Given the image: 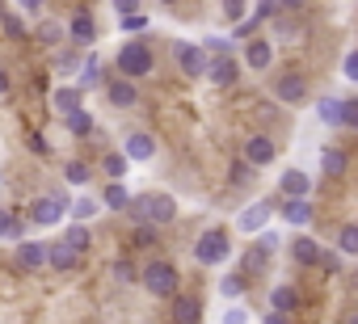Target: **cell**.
Listing matches in <instances>:
<instances>
[{
    "instance_id": "cell-1",
    "label": "cell",
    "mask_w": 358,
    "mask_h": 324,
    "mask_svg": "<svg viewBox=\"0 0 358 324\" xmlns=\"http://www.w3.org/2000/svg\"><path fill=\"white\" fill-rule=\"evenodd\" d=\"M127 215H131L135 223L160 228V223H169V219L177 215V202H173L169 194H143V198H131V202H127Z\"/></svg>"
},
{
    "instance_id": "cell-2",
    "label": "cell",
    "mask_w": 358,
    "mask_h": 324,
    "mask_svg": "<svg viewBox=\"0 0 358 324\" xmlns=\"http://www.w3.org/2000/svg\"><path fill=\"white\" fill-rule=\"evenodd\" d=\"M152 68H156V59H152V47L143 38H131V43L118 47V76L143 80V76H152Z\"/></svg>"
},
{
    "instance_id": "cell-3",
    "label": "cell",
    "mask_w": 358,
    "mask_h": 324,
    "mask_svg": "<svg viewBox=\"0 0 358 324\" xmlns=\"http://www.w3.org/2000/svg\"><path fill=\"white\" fill-rule=\"evenodd\" d=\"M139 282H143L156 299H173V295H177V282H182V274H177L169 261H152V265L139 274Z\"/></svg>"
},
{
    "instance_id": "cell-4",
    "label": "cell",
    "mask_w": 358,
    "mask_h": 324,
    "mask_svg": "<svg viewBox=\"0 0 358 324\" xmlns=\"http://www.w3.org/2000/svg\"><path fill=\"white\" fill-rule=\"evenodd\" d=\"M228 253H232V240H228V232H224V228L203 232V240L194 244V261H199V265H220Z\"/></svg>"
},
{
    "instance_id": "cell-5",
    "label": "cell",
    "mask_w": 358,
    "mask_h": 324,
    "mask_svg": "<svg viewBox=\"0 0 358 324\" xmlns=\"http://www.w3.org/2000/svg\"><path fill=\"white\" fill-rule=\"evenodd\" d=\"M64 215H68V198H59V194H47V198H38V202H34V211H30V219H34V223H43V228L59 223Z\"/></svg>"
},
{
    "instance_id": "cell-6",
    "label": "cell",
    "mask_w": 358,
    "mask_h": 324,
    "mask_svg": "<svg viewBox=\"0 0 358 324\" xmlns=\"http://www.w3.org/2000/svg\"><path fill=\"white\" fill-rule=\"evenodd\" d=\"M106 97H110V105H118V110H131V105H139V89H135V80H127V76H114V80H106Z\"/></svg>"
},
{
    "instance_id": "cell-7",
    "label": "cell",
    "mask_w": 358,
    "mask_h": 324,
    "mask_svg": "<svg viewBox=\"0 0 358 324\" xmlns=\"http://www.w3.org/2000/svg\"><path fill=\"white\" fill-rule=\"evenodd\" d=\"M173 55H177V68H182L186 76H203V68H207V55H203V47L177 43V47H173Z\"/></svg>"
},
{
    "instance_id": "cell-8",
    "label": "cell",
    "mask_w": 358,
    "mask_h": 324,
    "mask_svg": "<svg viewBox=\"0 0 358 324\" xmlns=\"http://www.w3.org/2000/svg\"><path fill=\"white\" fill-rule=\"evenodd\" d=\"M274 93H278V101H282V105H295V101H303V97H308V80H303L299 72H287V76H278Z\"/></svg>"
},
{
    "instance_id": "cell-9",
    "label": "cell",
    "mask_w": 358,
    "mask_h": 324,
    "mask_svg": "<svg viewBox=\"0 0 358 324\" xmlns=\"http://www.w3.org/2000/svg\"><path fill=\"white\" fill-rule=\"evenodd\" d=\"M47 265H55L59 274H72V270H80V253H76L72 244H64V240H55V244L47 249Z\"/></svg>"
},
{
    "instance_id": "cell-10",
    "label": "cell",
    "mask_w": 358,
    "mask_h": 324,
    "mask_svg": "<svg viewBox=\"0 0 358 324\" xmlns=\"http://www.w3.org/2000/svg\"><path fill=\"white\" fill-rule=\"evenodd\" d=\"M245 160H249L253 169L270 165V160H274V139H266V135H249V139H245Z\"/></svg>"
},
{
    "instance_id": "cell-11",
    "label": "cell",
    "mask_w": 358,
    "mask_h": 324,
    "mask_svg": "<svg viewBox=\"0 0 358 324\" xmlns=\"http://www.w3.org/2000/svg\"><path fill=\"white\" fill-rule=\"evenodd\" d=\"M203 320V303L190 295H173V324H199Z\"/></svg>"
},
{
    "instance_id": "cell-12",
    "label": "cell",
    "mask_w": 358,
    "mask_h": 324,
    "mask_svg": "<svg viewBox=\"0 0 358 324\" xmlns=\"http://www.w3.org/2000/svg\"><path fill=\"white\" fill-rule=\"evenodd\" d=\"M203 72H207L215 84H224V89H228V84H236V76H241V64H236L232 55H220V59H215V64H207Z\"/></svg>"
},
{
    "instance_id": "cell-13",
    "label": "cell",
    "mask_w": 358,
    "mask_h": 324,
    "mask_svg": "<svg viewBox=\"0 0 358 324\" xmlns=\"http://www.w3.org/2000/svg\"><path fill=\"white\" fill-rule=\"evenodd\" d=\"M64 34H68L76 47H89V43L97 38V26H93V17H89V13H76V17L68 22V30H64Z\"/></svg>"
},
{
    "instance_id": "cell-14",
    "label": "cell",
    "mask_w": 358,
    "mask_h": 324,
    "mask_svg": "<svg viewBox=\"0 0 358 324\" xmlns=\"http://www.w3.org/2000/svg\"><path fill=\"white\" fill-rule=\"evenodd\" d=\"M17 265H22L26 274L43 270V265H47V249H43L38 240H22V249H17Z\"/></svg>"
},
{
    "instance_id": "cell-15",
    "label": "cell",
    "mask_w": 358,
    "mask_h": 324,
    "mask_svg": "<svg viewBox=\"0 0 358 324\" xmlns=\"http://www.w3.org/2000/svg\"><path fill=\"white\" fill-rule=\"evenodd\" d=\"M122 152H127V160H152V156H156V139H152V135H143V131H135V135L127 139V147H122Z\"/></svg>"
},
{
    "instance_id": "cell-16",
    "label": "cell",
    "mask_w": 358,
    "mask_h": 324,
    "mask_svg": "<svg viewBox=\"0 0 358 324\" xmlns=\"http://www.w3.org/2000/svg\"><path fill=\"white\" fill-rule=\"evenodd\" d=\"M291 257H295V265H316L320 244H316L312 236H295V240H291Z\"/></svg>"
},
{
    "instance_id": "cell-17",
    "label": "cell",
    "mask_w": 358,
    "mask_h": 324,
    "mask_svg": "<svg viewBox=\"0 0 358 324\" xmlns=\"http://www.w3.org/2000/svg\"><path fill=\"white\" fill-rule=\"evenodd\" d=\"M270 59H274V55H270V43H266V38H253V43L245 47V64H249L253 72L270 68Z\"/></svg>"
},
{
    "instance_id": "cell-18",
    "label": "cell",
    "mask_w": 358,
    "mask_h": 324,
    "mask_svg": "<svg viewBox=\"0 0 358 324\" xmlns=\"http://www.w3.org/2000/svg\"><path fill=\"white\" fill-rule=\"evenodd\" d=\"M282 215H287V223H295V228H303V223H312V202L308 198H287V207H282Z\"/></svg>"
},
{
    "instance_id": "cell-19",
    "label": "cell",
    "mask_w": 358,
    "mask_h": 324,
    "mask_svg": "<svg viewBox=\"0 0 358 324\" xmlns=\"http://www.w3.org/2000/svg\"><path fill=\"white\" fill-rule=\"evenodd\" d=\"M320 169H324V177H341L345 173V152L341 147H320Z\"/></svg>"
},
{
    "instance_id": "cell-20",
    "label": "cell",
    "mask_w": 358,
    "mask_h": 324,
    "mask_svg": "<svg viewBox=\"0 0 358 324\" xmlns=\"http://www.w3.org/2000/svg\"><path fill=\"white\" fill-rule=\"evenodd\" d=\"M270 307H274V311H282V316H291V311L299 307V290H295V286H274Z\"/></svg>"
},
{
    "instance_id": "cell-21",
    "label": "cell",
    "mask_w": 358,
    "mask_h": 324,
    "mask_svg": "<svg viewBox=\"0 0 358 324\" xmlns=\"http://www.w3.org/2000/svg\"><path fill=\"white\" fill-rule=\"evenodd\" d=\"M282 194H287V198H308V177H303L299 169L282 173Z\"/></svg>"
},
{
    "instance_id": "cell-22",
    "label": "cell",
    "mask_w": 358,
    "mask_h": 324,
    "mask_svg": "<svg viewBox=\"0 0 358 324\" xmlns=\"http://www.w3.org/2000/svg\"><path fill=\"white\" fill-rule=\"evenodd\" d=\"M101 202H106L110 211H127L131 194H127V186H122V182H110V186H106V194H101Z\"/></svg>"
},
{
    "instance_id": "cell-23",
    "label": "cell",
    "mask_w": 358,
    "mask_h": 324,
    "mask_svg": "<svg viewBox=\"0 0 358 324\" xmlns=\"http://www.w3.org/2000/svg\"><path fill=\"white\" fill-rule=\"evenodd\" d=\"M80 101H85V93H80V89H55V110H59V114L80 110Z\"/></svg>"
},
{
    "instance_id": "cell-24",
    "label": "cell",
    "mask_w": 358,
    "mask_h": 324,
    "mask_svg": "<svg viewBox=\"0 0 358 324\" xmlns=\"http://www.w3.org/2000/svg\"><path fill=\"white\" fill-rule=\"evenodd\" d=\"M266 219H270V202H257V207H249V211L241 215V228H245V232H257Z\"/></svg>"
},
{
    "instance_id": "cell-25",
    "label": "cell",
    "mask_w": 358,
    "mask_h": 324,
    "mask_svg": "<svg viewBox=\"0 0 358 324\" xmlns=\"http://www.w3.org/2000/svg\"><path fill=\"white\" fill-rule=\"evenodd\" d=\"M101 173H106L110 182H122V173H127V156H122V152H110V156L101 160Z\"/></svg>"
},
{
    "instance_id": "cell-26",
    "label": "cell",
    "mask_w": 358,
    "mask_h": 324,
    "mask_svg": "<svg viewBox=\"0 0 358 324\" xmlns=\"http://www.w3.org/2000/svg\"><path fill=\"white\" fill-rule=\"evenodd\" d=\"M64 118H68V131H72V135H89V131H93V114H89L85 105L72 110V114H64Z\"/></svg>"
},
{
    "instance_id": "cell-27",
    "label": "cell",
    "mask_w": 358,
    "mask_h": 324,
    "mask_svg": "<svg viewBox=\"0 0 358 324\" xmlns=\"http://www.w3.org/2000/svg\"><path fill=\"white\" fill-rule=\"evenodd\" d=\"M68 211H72V219H76V223H85V219H93V215H97V198H89V194H85V198L68 202Z\"/></svg>"
},
{
    "instance_id": "cell-28",
    "label": "cell",
    "mask_w": 358,
    "mask_h": 324,
    "mask_svg": "<svg viewBox=\"0 0 358 324\" xmlns=\"http://www.w3.org/2000/svg\"><path fill=\"white\" fill-rule=\"evenodd\" d=\"M34 34H38V43H43V47H59V43H64V26H55V22H43Z\"/></svg>"
},
{
    "instance_id": "cell-29",
    "label": "cell",
    "mask_w": 358,
    "mask_h": 324,
    "mask_svg": "<svg viewBox=\"0 0 358 324\" xmlns=\"http://www.w3.org/2000/svg\"><path fill=\"white\" fill-rule=\"evenodd\" d=\"M64 244H72V249H76V253L85 257V253H89V228H85V223H76V228H68V236H64Z\"/></svg>"
},
{
    "instance_id": "cell-30",
    "label": "cell",
    "mask_w": 358,
    "mask_h": 324,
    "mask_svg": "<svg viewBox=\"0 0 358 324\" xmlns=\"http://www.w3.org/2000/svg\"><path fill=\"white\" fill-rule=\"evenodd\" d=\"M97 84H101V68H97V59H89V64L80 68V84H76V89L85 93V89H97Z\"/></svg>"
},
{
    "instance_id": "cell-31",
    "label": "cell",
    "mask_w": 358,
    "mask_h": 324,
    "mask_svg": "<svg viewBox=\"0 0 358 324\" xmlns=\"http://www.w3.org/2000/svg\"><path fill=\"white\" fill-rule=\"evenodd\" d=\"M316 114H320V122L337 126V118H341V101H337V97H324V101L316 105Z\"/></svg>"
},
{
    "instance_id": "cell-32",
    "label": "cell",
    "mask_w": 358,
    "mask_h": 324,
    "mask_svg": "<svg viewBox=\"0 0 358 324\" xmlns=\"http://www.w3.org/2000/svg\"><path fill=\"white\" fill-rule=\"evenodd\" d=\"M131 240H135L139 249H152L160 236H156V228H152V223H135V236H131Z\"/></svg>"
},
{
    "instance_id": "cell-33",
    "label": "cell",
    "mask_w": 358,
    "mask_h": 324,
    "mask_svg": "<svg viewBox=\"0 0 358 324\" xmlns=\"http://www.w3.org/2000/svg\"><path fill=\"white\" fill-rule=\"evenodd\" d=\"M337 249H341V253H358V228H354V223H345V228H341Z\"/></svg>"
},
{
    "instance_id": "cell-34",
    "label": "cell",
    "mask_w": 358,
    "mask_h": 324,
    "mask_svg": "<svg viewBox=\"0 0 358 324\" xmlns=\"http://www.w3.org/2000/svg\"><path fill=\"white\" fill-rule=\"evenodd\" d=\"M64 177H68L72 186H85V182H89V165H85V160H72V165L64 169Z\"/></svg>"
},
{
    "instance_id": "cell-35",
    "label": "cell",
    "mask_w": 358,
    "mask_h": 324,
    "mask_svg": "<svg viewBox=\"0 0 358 324\" xmlns=\"http://www.w3.org/2000/svg\"><path fill=\"white\" fill-rule=\"evenodd\" d=\"M114 278L122 282V286H131V282H139V274H135V265L122 257V261H114Z\"/></svg>"
},
{
    "instance_id": "cell-36",
    "label": "cell",
    "mask_w": 358,
    "mask_h": 324,
    "mask_svg": "<svg viewBox=\"0 0 358 324\" xmlns=\"http://www.w3.org/2000/svg\"><path fill=\"white\" fill-rule=\"evenodd\" d=\"M249 177H253L249 160H232V186H249Z\"/></svg>"
},
{
    "instance_id": "cell-37",
    "label": "cell",
    "mask_w": 358,
    "mask_h": 324,
    "mask_svg": "<svg viewBox=\"0 0 358 324\" xmlns=\"http://www.w3.org/2000/svg\"><path fill=\"white\" fill-rule=\"evenodd\" d=\"M0 26H5V34H9V38H26V26H22V17H17V13H5V17H0Z\"/></svg>"
},
{
    "instance_id": "cell-38",
    "label": "cell",
    "mask_w": 358,
    "mask_h": 324,
    "mask_svg": "<svg viewBox=\"0 0 358 324\" xmlns=\"http://www.w3.org/2000/svg\"><path fill=\"white\" fill-rule=\"evenodd\" d=\"M0 236H22V223H17L5 207H0Z\"/></svg>"
},
{
    "instance_id": "cell-39",
    "label": "cell",
    "mask_w": 358,
    "mask_h": 324,
    "mask_svg": "<svg viewBox=\"0 0 358 324\" xmlns=\"http://www.w3.org/2000/svg\"><path fill=\"white\" fill-rule=\"evenodd\" d=\"M337 126H358V101H341V118Z\"/></svg>"
},
{
    "instance_id": "cell-40",
    "label": "cell",
    "mask_w": 358,
    "mask_h": 324,
    "mask_svg": "<svg viewBox=\"0 0 358 324\" xmlns=\"http://www.w3.org/2000/svg\"><path fill=\"white\" fill-rule=\"evenodd\" d=\"M274 13H278V0H257V13H253V22L262 26V22H266V17H274Z\"/></svg>"
},
{
    "instance_id": "cell-41",
    "label": "cell",
    "mask_w": 358,
    "mask_h": 324,
    "mask_svg": "<svg viewBox=\"0 0 358 324\" xmlns=\"http://www.w3.org/2000/svg\"><path fill=\"white\" fill-rule=\"evenodd\" d=\"M316 265H320V270H329V274H337V270H341V257H337V253H324V249H320Z\"/></svg>"
},
{
    "instance_id": "cell-42",
    "label": "cell",
    "mask_w": 358,
    "mask_h": 324,
    "mask_svg": "<svg viewBox=\"0 0 358 324\" xmlns=\"http://www.w3.org/2000/svg\"><path fill=\"white\" fill-rule=\"evenodd\" d=\"M224 17L228 22H241L245 17V0H224Z\"/></svg>"
},
{
    "instance_id": "cell-43",
    "label": "cell",
    "mask_w": 358,
    "mask_h": 324,
    "mask_svg": "<svg viewBox=\"0 0 358 324\" xmlns=\"http://www.w3.org/2000/svg\"><path fill=\"white\" fill-rule=\"evenodd\" d=\"M220 290H224L228 299H236V295L245 290V278H224V282H220Z\"/></svg>"
},
{
    "instance_id": "cell-44",
    "label": "cell",
    "mask_w": 358,
    "mask_h": 324,
    "mask_svg": "<svg viewBox=\"0 0 358 324\" xmlns=\"http://www.w3.org/2000/svg\"><path fill=\"white\" fill-rule=\"evenodd\" d=\"M341 76L358 80V51H350V55H345V64H341Z\"/></svg>"
},
{
    "instance_id": "cell-45",
    "label": "cell",
    "mask_w": 358,
    "mask_h": 324,
    "mask_svg": "<svg viewBox=\"0 0 358 324\" xmlns=\"http://www.w3.org/2000/svg\"><path fill=\"white\" fill-rule=\"evenodd\" d=\"M114 9H118V17H127V13H139V0H114Z\"/></svg>"
},
{
    "instance_id": "cell-46",
    "label": "cell",
    "mask_w": 358,
    "mask_h": 324,
    "mask_svg": "<svg viewBox=\"0 0 358 324\" xmlns=\"http://www.w3.org/2000/svg\"><path fill=\"white\" fill-rule=\"evenodd\" d=\"M278 9L282 13H299V9H308V0H278Z\"/></svg>"
},
{
    "instance_id": "cell-47",
    "label": "cell",
    "mask_w": 358,
    "mask_h": 324,
    "mask_svg": "<svg viewBox=\"0 0 358 324\" xmlns=\"http://www.w3.org/2000/svg\"><path fill=\"white\" fill-rule=\"evenodd\" d=\"M122 26H127V30H143V26H148V22H143V17H139V13H127V17H122Z\"/></svg>"
},
{
    "instance_id": "cell-48",
    "label": "cell",
    "mask_w": 358,
    "mask_h": 324,
    "mask_svg": "<svg viewBox=\"0 0 358 324\" xmlns=\"http://www.w3.org/2000/svg\"><path fill=\"white\" fill-rule=\"evenodd\" d=\"M207 47L220 51V55H228V38H207Z\"/></svg>"
},
{
    "instance_id": "cell-49",
    "label": "cell",
    "mask_w": 358,
    "mask_h": 324,
    "mask_svg": "<svg viewBox=\"0 0 358 324\" xmlns=\"http://www.w3.org/2000/svg\"><path fill=\"white\" fill-rule=\"evenodd\" d=\"M17 5H22V9H30V13H38V9L47 5V0H17Z\"/></svg>"
},
{
    "instance_id": "cell-50",
    "label": "cell",
    "mask_w": 358,
    "mask_h": 324,
    "mask_svg": "<svg viewBox=\"0 0 358 324\" xmlns=\"http://www.w3.org/2000/svg\"><path fill=\"white\" fill-rule=\"evenodd\" d=\"M266 324H291V320H287L282 311H270V316H266Z\"/></svg>"
},
{
    "instance_id": "cell-51",
    "label": "cell",
    "mask_w": 358,
    "mask_h": 324,
    "mask_svg": "<svg viewBox=\"0 0 358 324\" xmlns=\"http://www.w3.org/2000/svg\"><path fill=\"white\" fill-rule=\"evenodd\" d=\"M5 93H9V72L0 68V97H5Z\"/></svg>"
},
{
    "instance_id": "cell-52",
    "label": "cell",
    "mask_w": 358,
    "mask_h": 324,
    "mask_svg": "<svg viewBox=\"0 0 358 324\" xmlns=\"http://www.w3.org/2000/svg\"><path fill=\"white\" fill-rule=\"evenodd\" d=\"M224 324H245V311H228V320Z\"/></svg>"
},
{
    "instance_id": "cell-53",
    "label": "cell",
    "mask_w": 358,
    "mask_h": 324,
    "mask_svg": "<svg viewBox=\"0 0 358 324\" xmlns=\"http://www.w3.org/2000/svg\"><path fill=\"white\" fill-rule=\"evenodd\" d=\"M160 5H177V0H160Z\"/></svg>"
}]
</instances>
